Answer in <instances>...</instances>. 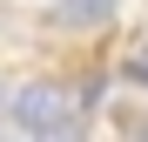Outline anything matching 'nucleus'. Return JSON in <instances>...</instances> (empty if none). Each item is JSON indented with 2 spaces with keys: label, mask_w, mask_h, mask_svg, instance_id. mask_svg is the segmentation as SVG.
Segmentation results:
<instances>
[{
  "label": "nucleus",
  "mask_w": 148,
  "mask_h": 142,
  "mask_svg": "<svg viewBox=\"0 0 148 142\" xmlns=\"http://www.w3.org/2000/svg\"><path fill=\"white\" fill-rule=\"evenodd\" d=\"M88 122H94V108H88V88L74 75H27L14 88V108H7V129L40 135V142H67Z\"/></svg>",
  "instance_id": "nucleus-1"
},
{
  "label": "nucleus",
  "mask_w": 148,
  "mask_h": 142,
  "mask_svg": "<svg viewBox=\"0 0 148 142\" xmlns=\"http://www.w3.org/2000/svg\"><path fill=\"white\" fill-rule=\"evenodd\" d=\"M121 14V0H54V7L40 14L47 34H108Z\"/></svg>",
  "instance_id": "nucleus-2"
},
{
  "label": "nucleus",
  "mask_w": 148,
  "mask_h": 142,
  "mask_svg": "<svg viewBox=\"0 0 148 142\" xmlns=\"http://www.w3.org/2000/svg\"><path fill=\"white\" fill-rule=\"evenodd\" d=\"M121 81H135V88L148 95V54H141V47H128V54H121Z\"/></svg>",
  "instance_id": "nucleus-3"
},
{
  "label": "nucleus",
  "mask_w": 148,
  "mask_h": 142,
  "mask_svg": "<svg viewBox=\"0 0 148 142\" xmlns=\"http://www.w3.org/2000/svg\"><path fill=\"white\" fill-rule=\"evenodd\" d=\"M7 108H14V95H7V75H0V122H7Z\"/></svg>",
  "instance_id": "nucleus-4"
},
{
  "label": "nucleus",
  "mask_w": 148,
  "mask_h": 142,
  "mask_svg": "<svg viewBox=\"0 0 148 142\" xmlns=\"http://www.w3.org/2000/svg\"><path fill=\"white\" fill-rule=\"evenodd\" d=\"M135 47H141V54H148V20H141V27H135Z\"/></svg>",
  "instance_id": "nucleus-5"
}]
</instances>
